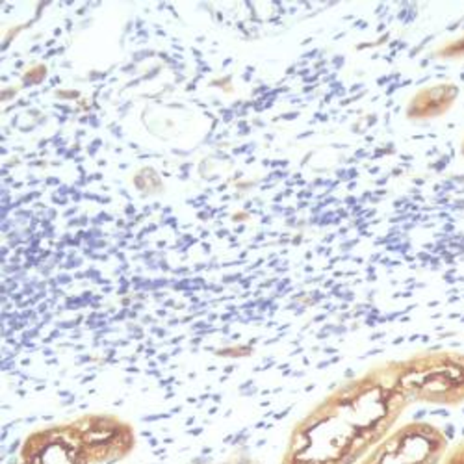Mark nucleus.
I'll return each instance as SVG.
<instances>
[{
    "mask_svg": "<svg viewBox=\"0 0 464 464\" xmlns=\"http://www.w3.org/2000/svg\"><path fill=\"white\" fill-rule=\"evenodd\" d=\"M411 405L398 362L342 386L290 433L281 464H357L386 437Z\"/></svg>",
    "mask_w": 464,
    "mask_h": 464,
    "instance_id": "f257e3e1",
    "label": "nucleus"
},
{
    "mask_svg": "<svg viewBox=\"0 0 464 464\" xmlns=\"http://www.w3.org/2000/svg\"><path fill=\"white\" fill-rule=\"evenodd\" d=\"M136 448L130 425L115 416H84L28 435L21 464H110Z\"/></svg>",
    "mask_w": 464,
    "mask_h": 464,
    "instance_id": "f03ea898",
    "label": "nucleus"
},
{
    "mask_svg": "<svg viewBox=\"0 0 464 464\" xmlns=\"http://www.w3.org/2000/svg\"><path fill=\"white\" fill-rule=\"evenodd\" d=\"M400 384L411 403L455 407L464 401V355L428 353L398 362Z\"/></svg>",
    "mask_w": 464,
    "mask_h": 464,
    "instance_id": "7ed1b4c3",
    "label": "nucleus"
},
{
    "mask_svg": "<svg viewBox=\"0 0 464 464\" xmlns=\"http://www.w3.org/2000/svg\"><path fill=\"white\" fill-rule=\"evenodd\" d=\"M448 450L446 435L425 421H411L386 437L357 464H439Z\"/></svg>",
    "mask_w": 464,
    "mask_h": 464,
    "instance_id": "20e7f679",
    "label": "nucleus"
},
{
    "mask_svg": "<svg viewBox=\"0 0 464 464\" xmlns=\"http://www.w3.org/2000/svg\"><path fill=\"white\" fill-rule=\"evenodd\" d=\"M439 464H464V440L448 448Z\"/></svg>",
    "mask_w": 464,
    "mask_h": 464,
    "instance_id": "39448f33",
    "label": "nucleus"
}]
</instances>
